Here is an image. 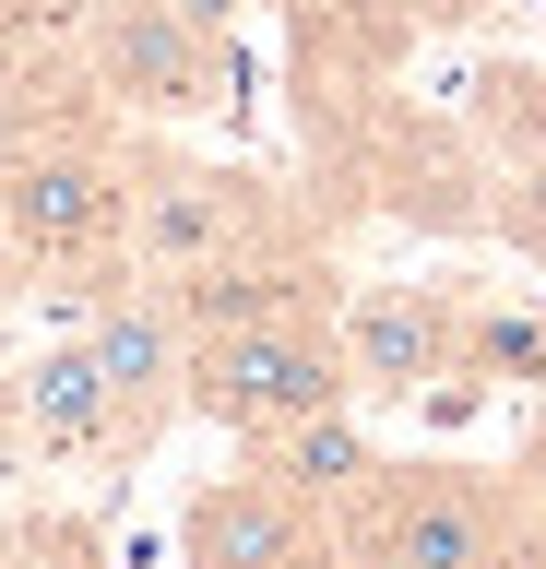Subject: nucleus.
Returning a JSON list of instances; mask_svg holds the SVG:
<instances>
[{
	"mask_svg": "<svg viewBox=\"0 0 546 569\" xmlns=\"http://www.w3.org/2000/svg\"><path fill=\"white\" fill-rule=\"evenodd\" d=\"M523 522H535V487H510L487 462H393V451L332 510V533H345L357 569H475Z\"/></svg>",
	"mask_w": 546,
	"mask_h": 569,
	"instance_id": "1",
	"label": "nucleus"
},
{
	"mask_svg": "<svg viewBox=\"0 0 546 569\" xmlns=\"http://www.w3.org/2000/svg\"><path fill=\"white\" fill-rule=\"evenodd\" d=\"M0 226L37 273H119L131 261V154L96 131L0 142Z\"/></svg>",
	"mask_w": 546,
	"mask_h": 569,
	"instance_id": "2",
	"label": "nucleus"
},
{
	"mask_svg": "<svg viewBox=\"0 0 546 569\" xmlns=\"http://www.w3.org/2000/svg\"><path fill=\"white\" fill-rule=\"evenodd\" d=\"M321 403H357L332 309H274V320L190 332V416H202V427H226L238 451H261L274 427L321 416Z\"/></svg>",
	"mask_w": 546,
	"mask_h": 569,
	"instance_id": "3",
	"label": "nucleus"
},
{
	"mask_svg": "<svg viewBox=\"0 0 546 569\" xmlns=\"http://www.w3.org/2000/svg\"><path fill=\"white\" fill-rule=\"evenodd\" d=\"M83 83L119 119H215L238 96V48L215 24H190L179 0H83Z\"/></svg>",
	"mask_w": 546,
	"mask_h": 569,
	"instance_id": "4",
	"label": "nucleus"
},
{
	"mask_svg": "<svg viewBox=\"0 0 546 569\" xmlns=\"http://www.w3.org/2000/svg\"><path fill=\"white\" fill-rule=\"evenodd\" d=\"M238 249H286L261 178L202 167V154H131V261L143 273H215Z\"/></svg>",
	"mask_w": 546,
	"mask_h": 569,
	"instance_id": "5",
	"label": "nucleus"
},
{
	"mask_svg": "<svg viewBox=\"0 0 546 569\" xmlns=\"http://www.w3.org/2000/svg\"><path fill=\"white\" fill-rule=\"evenodd\" d=\"M179 569H345V533H332L321 498H297L274 462H250V475L190 487V510H179Z\"/></svg>",
	"mask_w": 546,
	"mask_h": 569,
	"instance_id": "6",
	"label": "nucleus"
},
{
	"mask_svg": "<svg viewBox=\"0 0 546 569\" xmlns=\"http://www.w3.org/2000/svg\"><path fill=\"white\" fill-rule=\"evenodd\" d=\"M332 332H345L357 403H416V391L464 380V297L451 284H345Z\"/></svg>",
	"mask_w": 546,
	"mask_h": 569,
	"instance_id": "7",
	"label": "nucleus"
},
{
	"mask_svg": "<svg viewBox=\"0 0 546 569\" xmlns=\"http://www.w3.org/2000/svg\"><path fill=\"white\" fill-rule=\"evenodd\" d=\"M72 332L96 345V368H108L131 439H155L167 416H190V320H179V297H167V273H143V284L108 273L96 297H83Z\"/></svg>",
	"mask_w": 546,
	"mask_h": 569,
	"instance_id": "8",
	"label": "nucleus"
},
{
	"mask_svg": "<svg viewBox=\"0 0 546 569\" xmlns=\"http://www.w3.org/2000/svg\"><path fill=\"white\" fill-rule=\"evenodd\" d=\"M0 416H12L24 462H108V451H143L83 332H60V345H37V356H12V368H0Z\"/></svg>",
	"mask_w": 546,
	"mask_h": 569,
	"instance_id": "9",
	"label": "nucleus"
},
{
	"mask_svg": "<svg viewBox=\"0 0 546 569\" xmlns=\"http://www.w3.org/2000/svg\"><path fill=\"white\" fill-rule=\"evenodd\" d=\"M261 462L286 475L297 498H321V510H345V498L380 475V439L357 427V403H321V416H297V427H274L261 439Z\"/></svg>",
	"mask_w": 546,
	"mask_h": 569,
	"instance_id": "10",
	"label": "nucleus"
},
{
	"mask_svg": "<svg viewBox=\"0 0 546 569\" xmlns=\"http://www.w3.org/2000/svg\"><path fill=\"white\" fill-rule=\"evenodd\" d=\"M546 380V297H464V380L451 391H499Z\"/></svg>",
	"mask_w": 546,
	"mask_h": 569,
	"instance_id": "11",
	"label": "nucleus"
},
{
	"mask_svg": "<svg viewBox=\"0 0 546 569\" xmlns=\"http://www.w3.org/2000/svg\"><path fill=\"white\" fill-rule=\"evenodd\" d=\"M487 226H499L523 261H546V142H535V154H499V202H487Z\"/></svg>",
	"mask_w": 546,
	"mask_h": 569,
	"instance_id": "12",
	"label": "nucleus"
},
{
	"mask_svg": "<svg viewBox=\"0 0 546 569\" xmlns=\"http://www.w3.org/2000/svg\"><path fill=\"white\" fill-rule=\"evenodd\" d=\"M475 569H546V510H535V522H523V533H510V546H487V558H475Z\"/></svg>",
	"mask_w": 546,
	"mask_h": 569,
	"instance_id": "13",
	"label": "nucleus"
},
{
	"mask_svg": "<svg viewBox=\"0 0 546 569\" xmlns=\"http://www.w3.org/2000/svg\"><path fill=\"white\" fill-rule=\"evenodd\" d=\"M24 284H37V261H24V249H12V226H0V309H12Z\"/></svg>",
	"mask_w": 546,
	"mask_h": 569,
	"instance_id": "14",
	"label": "nucleus"
},
{
	"mask_svg": "<svg viewBox=\"0 0 546 569\" xmlns=\"http://www.w3.org/2000/svg\"><path fill=\"white\" fill-rule=\"evenodd\" d=\"M179 12H190V24H215V36H226L238 12H250V0H179Z\"/></svg>",
	"mask_w": 546,
	"mask_h": 569,
	"instance_id": "15",
	"label": "nucleus"
},
{
	"mask_svg": "<svg viewBox=\"0 0 546 569\" xmlns=\"http://www.w3.org/2000/svg\"><path fill=\"white\" fill-rule=\"evenodd\" d=\"M12 462H24V439H12V416H0V475H12Z\"/></svg>",
	"mask_w": 546,
	"mask_h": 569,
	"instance_id": "16",
	"label": "nucleus"
},
{
	"mask_svg": "<svg viewBox=\"0 0 546 569\" xmlns=\"http://www.w3.org/2000/svg\"><path fill=\"white\" fill-rule=\"evenodd\" d=\"M0 12H12V0H0Z\"/></svg>",
	"mask_w": 546,
	"mask_h": 569,
	"instance_id": "17",
	"label": "nucleus"
}]
</instances>
